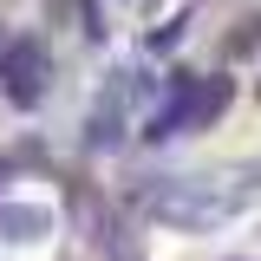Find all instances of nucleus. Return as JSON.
I'll return each mask as SVG.
<instances>
[{
    "instance_id": "nucleus-1",
    "label": "nucleus",
    "mask_w": 261,
    "mask_h": 261,
    "mask_svg": "<svg viewBox=\"0 0 261 261\" xmlns=\"http://www.w3.org/2000/svg\"><path fill=\"white\" fill-rule=\"evenodd\" d=\"M150 202V216L170 228H222L228 216H242V209H255L261 202V157H235V163H216V170H202V176H176V183H163V190L144 196Z\"/></svg>"
},
{
    "instance_id": "nucleus-2",
    "label": "nucleus",
    "mask_w": 261,
    "mask_h": 261,
    "mask_svg": "<svg viewBox=\"0 0 261 261\" xmlns=\"http://www.w3.org/2000/svg\"><path fill=\"white\" fill-rule=\"evenodd\" d=\"M235 85L228 79H202V72H170V105L144 124L150 144H170V137H190V130H209L228 111Z\"/></svg>"
},
{
    "instance_id": "nucleus-3",
    "label": "nucleus",
    "mask_w": 261,
    "mask_h": 261,
    "mask_svg": "<svg viewBox=\"0 0 261 261\" xmlns=\"http://www.w3.org/2000/svg\"><path fill=\"white\" fill-rule=\"evenodd\" d=\"M46 79H53V59H46V46H39L33 33H13V39L0 46V92L13 98L20 111H33V105L46 98Z\"/></svg>"
},
{
    "instance_id": "nucleus-4",
    "label": "nucleus",
    "mask_w": 261,
    "mask_h": 261,
    "mask_svg": "<svg viewBox=\"0 0 261 261\" xmlns=\"http://www.w3.org/2000/svg\"><path fill=\"white\" fill-rule=\"evenodd\" d=\"M124 105H130V79H111L92 105V124H85V144L92 150H111L118 137H124Z\"/></svg>"
},
{
    "instance_id": "nucleus-5",
    "label": "nucleus",
    "mask_w": 261,
    "mask_h": 261,
    "mask_svg": "<svg viewBox=\"0 0 261 261\" xmlns=\"http://www.w3.org/2000/svg\"><path fill=\"white\" fill-rule=\"evenodd\" d=\"M0 228L13 242H39V235H53V209H39V202H0Z\"/></svg>"
},
{
    "instance_id": "nucleus-6",
    "label": "nucleus",
    "mask_w": 261,
    "mask_h": 261,
    "mask_svg": "<svg viewBox=\"0 0 261 261\" xmlns=\"http://www.w3.org/2000/svg\"><path fill=\"white\" fill-rule=\"evenodd\" d=\"M228 53H235V59H248V53H261V20H255V13H248L242 27L228 33Z\"/></svg>"
},
{
    "instance_id": "nucleus-7",
    "label": "nucleus",
    "mask_w": 261,
    "mask_h": 261,
    "mask_svg": "<svg viewBox=\"0 0 261 261\" xmlns=\"http://www.w3.org/2000/svg\"><path fill=\"white\" fill-rule=\"evenodd\" d=\"M79 20H85V39H105V13H98V0H79Z\"/></svg>"
}]
</instances>
